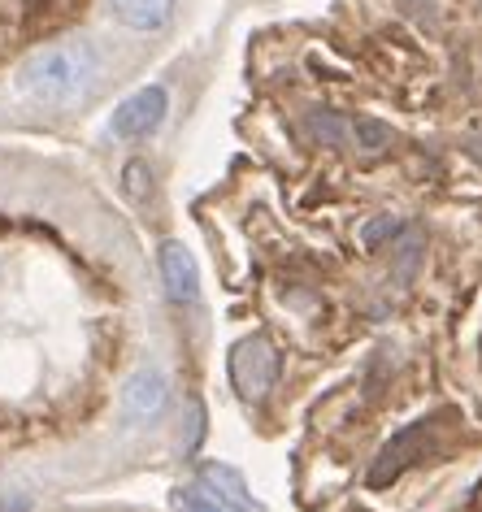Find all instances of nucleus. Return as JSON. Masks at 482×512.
Here are the masks:
<instances>
[{
  "mask_svg": "<svg viewBox=\"0 0 482 512\" xmlns=\"http://www.w3.org/2000/svg\"><path fill=\"white\" fill-rule=\"evenodd\" d=\"M96 74H100V57L92 53V44L70 40V44L35 53L18 74V87H22V96L35 100V105L70 109L96 87Z\"/></svg>",
  "mask_w": 482,
  "mask_h": 512,
  "instance_id": "obj_1",
  "label": "nucleus"
},
{
  "mask_svg": "<svg viewBox=\"0 0 482 512\" xmlns=\"http://www.w3.org/2000/svg\"><path fill=\"white\" fill-rule=\"evenodd\" d=\"M174 508L179 512H231L218 495L205 491V486H183V491H174Z\"/></svg>",
  "mask_w": 482,
  "mask_h": 512,
  "instance_id": "obj_10",
  "label": "nucleus"
},
{
  "mask_svg": "<svg viewBox=\"0 0 482 512\" xmlns=\"http://www.w3.org/2000/svg\"><path fill=\"white\" fill-rule=\"evenodd\" d=\"M161 278H166V291L174 304H196L200 300V270L192 261V252L183 248V243H166L161 248Z\"/></svg>",
  "mask_w": 482,
  "mask_h": 512,
  "instance_id": "obj_5",
  "label": "nucleus"
},
{
  "mask_svg": "<svg viewBox=\"0 0 482 512\" xmlns=\"http://www.w3.org/2000/svg\"><path fill=\"white\" fill-rule=\"evenodd\" d=\"M400 5L409 9V14H422V9H430V5H435V0H400Z\"/></svg>",
  "mask_w": 482,
  "mask_h": 512,
  "instance_id": "obj_14",
  "label": "nucleus"
},
{
  "mask_svg": "<svg viewBox=\"0 0 482 512\" xmlns=\"http://www.w3.org/2000/svg\"><path fill=\"white\" fill-rule=\"evenodd\" d=\"M122 183H126V196H131L135 204H144V200L152 196V170H148L144 161H131V165H126V170H122Z\"/></svg>",
  "mask_w": 482,
  "mask_h": 512,
  "instance_id": "obj_12",
  "label": "nucleus"
},
{
  "mask_svg": "<svg viewBox=\"0 0 482 512\" xmlns=\"http://www.w3.org/2000/svg\"><path fill=\"white\" fill-rule=\"evenodd\" d=\"M417 248H422V243H417V235L404 239V248H400V274H413V265H417Z\"/></svg>",
  "mask_w": 482,
  "mask_h": 512,
  "instance_id": "obj_13",
  "label": "nucleus"
},
{
  "mask_svg": "<svg viewBox=\"0 0 482 512\" xmlns=\"http://www.w3.org/2000/svg\"><path fill=\"white\" fill-rule=\"evenodd\" d=\"M166 400H170V378L161 374L157 365L135 369L122 387V413L131 421H152L161 408H166Z\"/></svg>",
  "mask_w": 482,
  "mask_h": 512,
  "instance_id": "obj_4",
  "label": "nucleus"
},
{
  "mask_svg": "<svg viewBox=\"0 0 482 512\" xmlns=\"http://www.w3.org/2000/svg\"><path fill=\"white\" fill-rule=\"evenodd\" d=\"M309 135L326 148H348L352 144V122L339 118V113L317 109V113H309Z\"/></svg>",
  "mask_w": 482,
  "mask_h": 512,
  "instance_id": "obj_8",
  "label": "nucleus"
},
{
  "mask_svg": "<svg viewBox=\"0 0 482 512\" xmlns=\"http://www.w3.org/2000/svg\"><path fill=\"white\" fill-rule=\"evenodd\" d=\"M396 235H404V222H400V217H387V213L361 226V243H365V248H383V243H391Z\"/></svg>",
  "mask_w": 482,
  "mask_h": 512,
  "instance_id": "obj_11",
  "label": "nucleus"
},
{
  "mask_svg": "<svg viewBox=\"0 0 482 512\" xmlns=\"http://www.w3.org/2000/svg\"><path fill=\"white\" fill-rule=\"evenodd\" d=\"M166 109H170V96L166 87H139L135 96H126L118 113H113V135L118 139H148L157 131L161 122H166Z\"/></svg>",
  "mask_w": 482,
  "mask_h": 512,
  "instance_id": "obj_3",
  "label": "nucleus"
},
{
  "mask_svg": "<svg viewBox=\"0 0 482 512\" xmlns=\"http://www.w3.org/2000/svg\"><path fill=\"white\" fill-rule=\"evenodd\" d=\"M278 378V352L270 339L248 335L231 348V382L244 400H265Z\"/></svg>",
  "mask_w": 482,
  "mask_h": 512,
  "instance_id": "obj_2",
  "label": "nucleus"
},
{
  "mask_svg": "<svg viewBox=\"0 0 482 512\" xmlns=\"http://www.w3.org/2000/svg\"><path fill=\"white\" fill-rule=\"evenodd\" d=\"M391 139H396V131H391L387 122H378V118H357L352 122V144H357L365 157H378L383 148H391Z\"/></svg>",
  "mask_w": 482,
  "mask_h": 512,
  "instance_id": "obj_9",
  "label": "nucleus"
},
{
  "mask_svg": "<svg viewBox=\"0 0 482 512\" xmlns=\"http://www.w3.org/2000/svg\"><path fill=\"white\" fill-rule=\"evenodd\" d=\"M174 5L179 0H109V14L126 31H161L174 18Z\"/></svg>",
  "mask_w": 482,
  "mask_h": 512,
  "instance_id": "obj_7",
  "label": "nucleus"
},
{
  "mask_svg": "<svg viewBox=\"0 0 482 512\" xmlns=\"http://www.w3.org/2000/svg\"><path fill=\"white\" fill-rule=\"evenodd\" d=\"M200 486L218 495L231 512H261V504L248 491V482L239 478V469L222 465V460H205V465H200Z\"/></svg>",
  "mask_w": 482,
  "mask_h": 512,
  "instance_id": "obj_6",
  "label": "nucleus"
}]
</instances>
